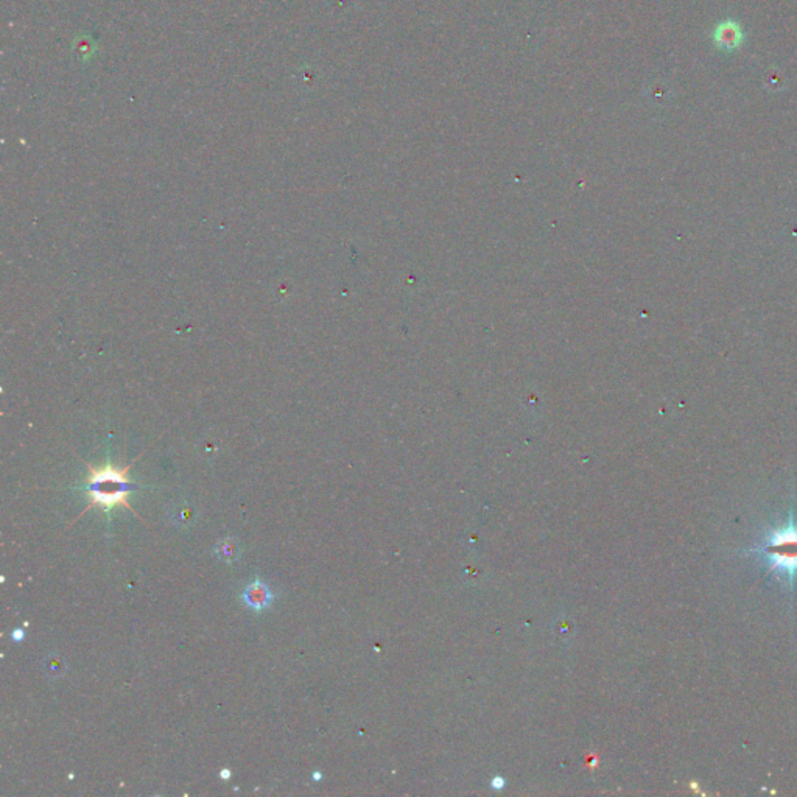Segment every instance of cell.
<instances>
[{
  "mask_svg": "<svg viewBox=\"0 0 797 797\" xmlns=\"http://www.w3.org/2000/svg\"><path fill=\"white\" fill-rule=\"evenodd\" d=\"M89 467V477H88V492L91 497V503L88 508L83 511H89L96 504H101L103 508L109 512L117 504L130 509L134 516L139 517V514L133 511L131 504L128 503V494L133 489V484L128 478V470L130 467L118 469L113 465H106L105 467L96 469L92 466Z\"/></svg>",
  "mask_w": 797,
  "mask_h": 797,
  "instance_id": "cell-2",
  "label": "cell"
},
{
  "mask_svg": "<svg viewBox=\"0 0 797 797\" xmlns=\"http://www.w3.org/2000/svg\"><path fill=\"white\" fill-rule=\"evenodd\" d=\"M242 599L248 607H251V609H254L255 612H260L263 609H267V607L271 604L273 594L265 582H262L260 579H255L253 584H250L245 589Z\"/></svg>",
  "mask_w": 797,
  "mask_h": 797,
  "instance_id": "cell-4",
  "label": "cell"
},
{
  "mask_svg": "<svg viewBox=\"0 0 797 797\" xmlns=\"http://www.w3.org/2000/svg\"><path fill=\"white\" fill-rule=\"evenodd\" d=\"M213 553H215V556L221 562L233 564L237 562L240 559V556H242V545H240L237 539L226 537V539H221V541L215 545Z\"/></svg>",
  "mask_w": 797,
  "mask_h": 797,
  "instance_id": "cell-6",
  "label": "cell"
},
{
  "mask_svg": "<svg viewBox=\"0 0 797 797\" xmlns=\"http://www.w3.org/2000/svg\"><path fill=\"white\" fill-rule=\"evenodd\" d=\"M42 671L50 681L61 679L67 673V661L59 653H50L42 661Z\"/></svg>",
  "mask_w": 797,
  "mask_h": 797,
  "instance_id": "cell-7",
  "label": "cell"
},
{
  "mask_svg": "<svg viewBox=\"0 0 797 797\" xmlns=\"http://www.w3.org/2000/svg\"><path fill=\"white\" fill-rule=\"evenodd\" d=\"M11 639L14 641H22L25 639V631L24 629H14L11 634Z\"/></svg>",
  "mask_w": 797,
  "mask_h": 797,
  "instance_id": "cell-8",
  "label": "cell"
},
{
  "mask_svg": "<svg viewBox=\"0 0 797 797\" xmlns=\"http://www.w3.org/2000/svg\"><path fill=\"white\" fill-rule=\"evenodd\" d=\"M757 556L766 564L769 575H776L793 590L797 581V522L793 507L786 524L778 528H769L763 539L746 552Z\"/></svg>",
  "mask_w": 797,
  "mask_h": 797,
  "instance_id": "cell-1",
  "label": "cell"
},
{
  "mask_svg": "<svg viewBox=\"0 0 797 797\" xmlns=\"http://www.w3.org/2000/svg\"><path fill=\"white\" fill-rule=\"evenodd\" d=\"M714 44L726 51H733L740 49L744 42V31L741 25L733 19H726L718 24L712 33Z\"/></svg>",
  "mask_w": 797,
  "mask_h": 797,
  "instance_id": "cell-3",
  "label": "cell"
},
{
  "mask_svg": "<svg viewBox=\"0 0 797 797\" xmlns=\"http://www.w3.org/2000/svg\"><path fill=\"white\" fill-rule=\"evenodd\" d=\"M221 777H223V778H226V781H228V778L230 777V771H229V769H223V771H221Z\"/></svg>",
  "mask_w": 797,
  "mask_h": 797,
  "instance_id": "cell-9",
  "label": "cell"
},
{
  "mask_svg": "<svg viewBox=\"0 0 797 797\" xmlns=\"http://www.w3.org/2000/svg\"><path fill=\"white\" fill-rule=\"evenodd\" d=\"M168 516L171 524L175 527L186 529V528H191L195 524L198 511H196L193 504L181 503V504H175V507L168 511Z\"/></svg>",
  "mask_w": 797,
  "mask_h": 797,
  "instance_id": "cell-5",
  "label": "cell"
}]
</instances>
